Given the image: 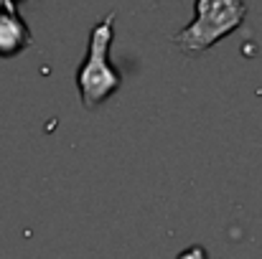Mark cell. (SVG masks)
Listing matches in <instances>:
<instances>
[{
	"mask_svg": "<svg viewBox=\"0 0 262 259\" xmlns=\"http://www.w3.org/2000/svg\"><path fill=\"white\" fill-rule=\"evenodd\" d=\"M115 18H117V10H110L104 18H99L94 23V28L89 33L87 56L77 69V89H79L82 104L87 109L99 107L122 86V74L110 64V46L115 38Z\"/></svg>",
	"mask_w": 262,
	"mask_h": 259,
	"instance_id": "obj_1",
	"label": "cell"
},
{
	"mask_svg": "<svg viewBox=\"0 0 262 259\" xmlns=\"http://www.w3.org/2000/svg\"><path fill=\"white\" fill-rule=\"evenodd\" d=\"M247 18V3L242 0H196V15L173 38V46L186 56L216 46L224 36L234 33Z\"/></svg>",
	"mask_w": 262,
	"mask_h": 259,
	"instance_id": "obj_2",
	"label": "cell"
},
{
	"mask_svg": "<svg viewBox=\"0 0 262 259\" xmlns=\"http://www.w3.org/2000/svg\"><path fill=\"white\" fill-rule=\"evenodd\" d=\"M33 46V33L20 15L18 3L0 0V59H13Z\"/></svg>",
	"mask_w": 262,
	"mask_h": 259,
	"instance_id": "obj_3",
	"label": "cell"
},
{
	"mask_svg": "<svg viewBox=\"0 0 262 259\" xmlns=\"http://www.w3.org/2000/svg\"><path fill=\"white\" fill-rule=\"evenodd\" d=\"M176 259H209V254H206L204 247H188V249H183Z\"/></svg>",
	"mask_w": 262,
	"mask_h": 259,
	"instance_id": "obj_4",
	"label": "cell"
}]
</instances>
